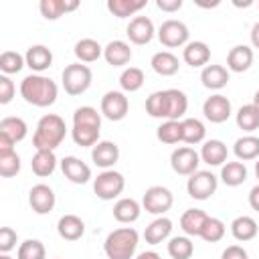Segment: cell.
<instances>
[{"mask_svg": "<svg viewBox=\"0 0 259 259\" xmlns=\"http://www.w3.org/2000/svg\"><path fill=\"white\" fill-rule=\"evenodd\" d=\"M253 105L259 109V91H255V95H253Z\"/></svg>", "mask_w": 259, "mask_h": 259, "instance_id": "680465c9", "label": "cell"}, {"mask_svg": "<svg viewBox=\"0 0 259 259\" xmlns=\"http://www.w3.org/2000/svg\"><path fill=\"white\" fill-rule=\"evenodd\" d=\"M79 8V0H40L38 10L47 20H57L67 12Z\"/></svg>", "mask_w": 259, "mask_h": 259, "instance_id": "44dd1931", "label": "cell"}, {"mask_svg": "<svg viewBox=\"0 0 259 259\" xmlns=\"http://www.w3.org/2000/svg\"><path fill=\"white\" fill-rule=\"evenodd\" d=\"M217 186H219V178L210 170H196L194 174L188 176V182H186L188 196L194 200L210 198L217 192Z\"/></svg>", "mask_w": 259, "mask_h": 259, "instance_id": "8992f818", "label": "cell"}, {"mask_svg": "<svg viewBox=\"0 0 259 259\" xmlns=\"http://www.w3.org/2000/svg\"><path fill=\"white\" fill-rule=\"evenodd\" d=\"M200 81L206 89H223L229 83V69L223 65H206L200 73Z\"/></svg>", "mask_w": 259, "mask_h": 259, "instance_id": "4316f807", "label": "cell"}, {"mask_svg": "<svg viewBox=\"0 0 259 259\" xmlns=\"http://www.w3.org/2000/svg\"><path fill=\"white\" fill-rule=\"evenodd\" d=\"M57 233L65 241H77L85 233V223L77 214H63L57 223Z\"/></svg>", "mask_w": 259, "mask_h": 259, "instance_id": "603a6c76", "label": "cell"}, {"mask_svg": "<svg viewBox=\"0 0 259 259\" xmlns=\"http://www.w3.org/2000/svg\"><path fill=\"white\" fill-rule=\"evenodd\" d=\"M75 57L79 63H93L103 55V47L95 38H81L75 42Z\"/></svg>", "mask_w": 259, "mask_h": 259, "instance_id": "1f68e13d", "label": "cell"}, {"mask_svg": "<svg viewBox=\"0 0 259 259\" xmlns=\"http://www.w3.org/2000/svg\"><path fill=\"white\" fill-rule=\"evenodd\" d=\"M144 81H146V75H144V71H142L140 67H127V69H123V73L119 75V85H121V89L127 91V93H134V91L142 89Z\"/></svg>", "mask_w": 259, "mask_h": 259, "instance_id": "f35d334b", "label": "cell"}, {"mask_svg": "<svg viewBox=\"0 0 259 259\" xmlns=\"http://www.w3.org/2000/svg\"><path fill=\"white\" fill-rule=\"evenodd\" d=\"M30 168L36 176L45 178V176H51L57 168V156L53 150H36L32 160H30Z\"/></svg>", "mask_w": 259, "mask_h": 259, "instance_id": "f1b7e54d", "label": "cell"}, {"mask_svg": "<svg viewBox=\"0 0 259 259\" xmlns=\"http://www.w3.org/2000/svg\"><path fill=\"white\" fill-rule=\"evenodd\" d=\"M0 134H6L14 144L16 142H22L28 134V125L22 117H16V115H8V117H2L0 121Z\"/></svg>", "mask_w": 259, "mask_h": 259, "instance_id": "d6a6232c", "label": "cell"}, {"mask_svg": "<svg viewBox=\"0 0 259 259\" xmlns=\"http://www.w3.org/2000/svg\"><path fill=\"white\" fill-rule=\"evenodd\" d=\"M140 243V235L134 227H119L105 237L103 251L107 259H132Z\"/></svg>", "mask_w": 259, "mask_h": 259, "instance_id": "3957f363", "label": "cell"}, {"mask_svg": "<svg viewBox=\"0 0 259 259\" xmlns=\"http://www.w3.org/2000/svg\"><path fill=\"white\" fill-rule=\"evenodd\" d=\"M255 176H257V180H259V158H257V162H255Z\"/></svg>", "mask_w": 259, "mask_h": 259, "instance_id": "91938a15", "label": "cell"}, {"mask_svg": "<svg viewBox=\"0 0 259 259\" xmlns=\"http://www.w3.org/2000/svg\"><path fill=\"white\" fill-rule=\"evenodd\" d=\"M188 109V97L180 89H164V119H180Z\"/></svg>", "mask_w": 259, "mask_h": 259, "instance_id": "5bb4252c", "label": "cell"}, {"mask_svg": "<svg viewBox=\"0 0 259 259\" xmlns=\"http://www.w3.org/2000/svg\"><path fill=\"white\" fill-rule=\"evenodd\" d=\"M221 180L227 186H241L247 180V168L243 162H227L221 168Z\"/></svg>", "mask_w": 259, "mask_h": 259, "instance_id": "d590c367", "label": "cell"}, {"mask_svg": "<svg viewBox=\"0 0 259 259\" xmlns=\"http://www.w3.org/2000/svg\"><path fill=\"white\" fill-rule=\"evenodd\" d=\"M233 4H235V6H251L253 2H251V0H245V2H239V0H235Z\"/></svg>", "mask_w": 259, "mask_h": 259, "instance_id": "6f0895ef", "label": "cell"}, {"mask_svg": "<svg viewBox=\"0 0 259 259\" xmlns=\"http://www.w3.org/2000/svg\"><path fill=\"white\" fill-rule=\"evenodd\" d=\"M0 259H12V257H10L8 253H2V255H0Z\"/></svg>", "mask_w": 259, "mask_h": 259, "instance_id": "94428289", "label": "cell"}, {"mask_svg": "<svg viewBox=\"0 0 259 259\" xmlns=\"http://www.w3.org/2000/svg\"><path fill=\"white\" fill-rule=\"evenodd\" d=\"M16 241H18V235L14 229L10 227L0 229V253H10L16 247Z\"/></svg>", "mask_w": 259, "mask_h": 259, "instance_id": "c3c4849f", "label": "cell"}, {"mask_svg": "<svg viewBox=\"0 0 259 259\" xmlns=\"http://www.w3.org/2000/svg\"><path fill=\"white\" fill-rule=\"evenodd\" d=\"M18 259H47V249L38 239H26L18 245Z\"/></svg>", "mask_w": 259, "mask_h": 259, "instance_id": "7bdbcfd3", "label": "cell"}, {"mask_svg": "<svg viewBox=\"0 0 259 259\" xmlns=\"http://www.w3.org/2000/svg\"><path fill=\"white\" fill-rule=\"evenodd\" d=\"M55 192L47 184H34L28 192V204L36 214H49L55 208Z\"/></svg>", "mask_w": 259, "mask_h": 259, "instance_id": "7c38bea8", "label": "cell"}, {"mask_svg": "<svg viewBox=\"0 0 259 259\" xmlns=\"http://www.w3.org/2000/svg\"><path fill=\"white\" fill-rule=\"evenodd\" d=\"M150 65H152V69H154L158 75H162V77H172V75H176L178 69H180L178 57H176L174 53H170V51H158V53H154Z\"/></svg>", "mask_w": 259, "mask_h": 259, "instance_id": "cb8c5ba5", "label": "cell"}, {"mask_svg": "<svg viewBox=\"0 0 259 259\" xmlns=\"http://www.w3.org/2000/svg\"><path fill=\"white\" fill-rule=\"evenodd\" d=\"M225 237V223L217 217H208L202 233H200V239H204L206 243H217Z\"/></svg>", "mask_w": 259, "mask_h": 259, "instance_id": "f6af8a7d", "label": "cell"}, {"mask_svg": "<svg viewBox=\"0 0 259 259\" xmlns=\"http://www.w3.org/2000/svg\"><path fill=\"white\" fill-rule=\"evenodd\" d=\"M61 79H63V87L69 95H81L89 89V85L93 81V73L83 63H71L63 69Z\"/></svg>", "mask_w": 259, "mask_h": 259, "instance_id": "277c9868", "label": "cell"}, {"mask_svg": "<svg viewBox=\"0 0 259 259\" xmlns=\"http://www.w3.org/2000/svg\"><path fill=\"white\" fill-rule=\"evenodd\" d=\"M257 231H259L257 221H255L253 217H249V214H241V217H237V219L231 223V233H233V237H235L237 241H243V243L255 239V237H257Z\"/></svg>", "mask_w": 259, "mask_h": 259, "instance_id": "f546056e", "label": "cell"}, {"mask_svg": "<svg viewBox=\"0 0 259 259\" xmlns=\"http://www.w3.org/2000/svg\"><path fill=\"white\" fill-rule=\"evenodd\" d=\"M180 130H182V142L184 144L194 146V144L204 142L206 127H204V123L200 119H196V117H184L180 121Z\"/></svg>", "mask_w": 259, "mask_h": 259, "instance_id": "4dcf8cb0", "label": "cell"}, {"mask_svg": "<svg viewBox=\"0 0 259 259\" xmlns=\"http://www.w3.org/2000/svg\"><path fill=\"white\" fill-rule=\"evenodd\" d=\"M237 125L243 132H249V134L259 130V109L253 103H247V105L239 107V111H237Z\"/></svg>", "mask_w": 259, "mask_h": 259, "instance_id": "74e56055", "label": "cell"}, {"mask_svg": "<svg viewBox=\"0 0 259 259\" xmlns=\"http://www.w3.org/2000/svg\"><path fill=\"white\" fill-rule=\"evenodd\" d=\"M200 154L190 146H180L170 154V166L180 176H190L198 170Z\"/></svg>", "mask_w": 259, "mask_h": 259, "instance_id": "9c48e42d", "label": "cell"}, {"mask_svg": "<svg viewBox=\"0 0 259 259\" xmlns=\"http://www.w3.org/2000/svg\"><path fill=\"white\" fill-rule=\"evenodd\" d=\"M170 233H172V221H170L168 217H158L156 221H152V223L146 227L144 239H146V243H150V245H158V243L166 241V239L170 237Z\"/></svg>", "mask_w": 259, "mask_h": 259, "instance_id": "83f0119b", "label": "cell"}, {"mask_svg": "<svg viewBox=\"0 0 259 259\" xmlns=\"http://www.w3.org/2000/svg\"><path fill=\"white\" fill-rule=\"evenodd\" d=\"M221 259H249V255H247V251H245L241 245H229V247L223 251Z\"/></svg>", "mask_w": 259, "mask_h": 259, "instance_id": "f907efd6", "label": "cell"}, {"mask_svg": "<svg viewBox=\"0 0 259 259\" xmlns=\"http://www.w3.org/2000/svg\"><path fill=\"white\" fill-rule=\"evenodd\" d=\"M73 125H93V127H101V111H97L91 105H83L77 107L73 113Z\"/></svg>", "mask_w": 259, "mask_h": 259, "instance_id": "b9f144b4", "label": "cell"}, {"mask_svg": "<svg viewBox=\"0 0 259 259\" xmlns=\"http://www.w3.org/2000/svg\"><path fill=\"white\" fill-rule=\"evenodd\" d=\"M10 154H14V142L6 134H0V158L10 156Z\"/></svg>", "mask_w": 259, "mask_h": 259, "instance_id": "f5cc1de1", "label": "cell"}, {"mask_svg": "<svg viewBox=\"0 0 259 259\" xmlns=\"http://www.w3.org/2000/svg\"><path fill=\"white\" fill-rule=\"evenodd\" d=\"M156 6L162 12H176L182 8V0H156Z\"/></svg>", "mask_w": 259, "mask_h": 259, "instance_id": "816d5d0a", "label": "cell"}, {"mask_svg": "<svg viewBox=\"0 0 259 259\" xmlns=\"http://www.w3.org/2000/svg\"><path fill=\"white\" fill-rule=\"evenodd\" d=\"M136 259H162L156 251H144V253H140Z\"/></svg>", "mask_w": 259, "mask_h": 259, "instance_id": "9f6ffc18", "label": "cell"}, {"mask_svg": "<svg viewBox=\"0 0 259 259\" xmlns=\"http://www.w3.org/2000/svg\"><path fill=\"white\" fill-rule=\"evenodd\" d=\"M103 59L111 67H123L132 61V49L125 40H111L103 47Z\"/></svg>", "mask_w": 259, "mask_h": 259, "instance_id": "ffe728a7", "label": "cell"}, {"mask_svg": "<svg viewBox=\"0 0 259 259\" xmlns=\"http://www.w3.org/2000/svg\"><path fill=\"white\" fill-rule=\"evenodd\" d=\"M61 170L65 178L71 180L73 184H85L91 178V168L77 156H65L61 160Z\"/></svg>", "mask_w": 259, "mask_h": 259, "instance_id": "2e32d148", "label": "cell"}, {"mask_svg": "<svg viewBox=\"0 0 259 259\" xmlns=\"http://www.w3.org/2000/svg\"><path fill=\"white\" fill-rule=\"evenodd\" d=\"M251 45L255 49H259V22H255L253 28H251Z\"/></svg>", "mask_w": 259, "mask_h": 259, "instance_id": "11a10c76", "label": "cell"}, {"mask_svg": "<svg viewBox=\"0 0 259 259\" xmlns=\"http://www.w3.org/2000/svg\"><path fill=\"white\" fill-rule=\"evenodd\" d=\"M156 136L162 144H178L182 142V130H180V121L176 119H166L164 123L158 125Z\"/></svg>", "mask_w": 259, "mask_h": 259, "instance_id": "ab89813d", "label": "cell"}, {"mask_svg": "<svg viewBox=\"0 0 259 259\" xmlns=\"http://www.w3.org/2000/svg\"><path fill=\"white\" fill-rule=\"evenodd\" d=\"M91 160L95 162V166L103 168V170H111V166L119 160V146L115 142L109 140H101L93 146L91 150Z\"/></svg>", "mask_w": 259, "mask_h": 259, "instance_id": "9a60e30c", "label": "cell"}, {"mask_svg": "<svg viewBox=\"0 0 259 259\" xmlns=\"http://www.w3.org/2000/svg\"><path fill=\"white\" fill-rule=\"evenodd\" d=\"M227 146L221 140H206L200 148V160L208 166H223L227 162Z\"/></svg>", "mask_w": 259, "mask_h": 259, "instance_id": "484cf974", "label": "cell"}, {"mask_svg": "<svg viewBox=\"0 0 259 259\" xmlns=\"http://www.w3.org/2000/svg\"><path fill=\"white\" fill-rule=\"evenodd\" d=\"M123 188H125V178H123V174H119L115 170H103L93 180V192L101 200L117 198L123 192Z\"/></svg>", "mask_w": 259, "mask_h": 259, "instance_id": "5b68a950", "label": "cell"}, {"mask_svg": "<svg viewBox=\"0 0 259 259\" xmlns=\"http://www.w3.org/2000/svg\"><path fill=\"white\" fill-rule=\"evenodd\" d=\"M20 172V156L14 152L10 156L0 158V176L2 178H12Z\"/></svg>", "mask_w": 259, "mask_h": 259, "instance_id": "7dc6e473", "label": "cell"}, {"mask_svg": "<svg viewBox=\"0 0 259 259\" xmlns=\"http://www.w3.org/2000/svg\"><path fill=\"white\" fill-rule=\"evenodd\" d=\"M194 253V243L188 237H172L168 241V255L172 259H190Z\"/></svg>", "mask_w": 259, "mask_h": 259, "instance_id": "60d3db41", "label": "cell"}, {"mask_svg": "<svg viewBox=\"0 0 259 259\" xmlns=\"http://www.w3.org/2000/svg\"><path fill=\"white\" fill-rule=\"evenodd\" d=\"M188 26L182 22V20H164L158 28V38L164 47L168 49H176V47H186L188 45Z\"/></svg>", "mask_w": 259, "mask_h": 259, "instance_id": "52a82bcc", "label": "cell"}, {"mask_svg": "<svg viewBox=\"0 0 259 259\" xmlns=\"http://www.w3.org/2000/svg\"><path fill=\"white\" fill-rule=\"evenodd\" d=\"M148 0H107V10L117 18H127L142 8H146Z\"/></svg>", "mask_w": 259, "mask_h": 259, "instance_id": "e575fe53", "label": "cell"}, {"mask_svg": "<svg viewBox=\"0 0 259 259\" xmlns=\"http://www.w3.org/2000/svg\"><path fill=\"white\" fill-rule=\"evenodd\" d=\"M249 206L259 212V184H255V186L249 190Z\"/></svg>", "mask_w": 259, "mask_h": 259, "instance_id": "db71d44e", "label": "cell"}, {"mask_svg": "<svg viewBox=\"0 0 259 259\" xmlns=\"http://www.w3.org/2000/svg\"><path fill=\"white\" fill-rule=\"evenodd\" d=\"M20 95L26 103L34 107H49L57 101L59 87L51 77L30 73L20 81Z\"/></svg>", "mask_w": 259, "mask_h": 259, "instance_id": "6da1fadb", "label": "cell"}, {"mask_svg": "<svg viewBox=\"0 0 259 259\" xmlns=\"http://www.w3.org/2000/svg\"><path fill=\"white\" fill-rule=\"evenodd\" d=\"M14 93H16V87H14L12 79L8 75H0V105L10 103Z\"/></svg>", "mask_w": 259, "mask_h": 259, "instance_id": "681fc988", "label": "cell"}, {"mask_svg": "<svg viewBox=\"0 0 259 259\" xmlns=\"http://www.w3.org/2000/svg\"><path fill=\"white\" fill-rule=\"evenodd\" d=\"M154 22L148 16H134L125 28V34L134 45H148L154 38Z\"/></svg>", "mask_w": 259, "mask_h": 259, "instance_id": "4fadbf2b", "label": "cell"}, {"mask_svg": "<svg viewBox=\"0 0 259 259\" xmlns=\"http://www.w3.org/2000/svg\"><path fill=\"white\" fill-rule=\"evenodd\" d=\"M174 204V196L166 186H150L142 196V206L150 214H164Z\"/></svg>", "mask_w": 259, "mask_h": 259, "instance_id": "ba28073f", "label": "cell"}, {"mask_svg": "<svg viewBox=\"0 0 259 259\" xmlns=\"http://www.w3.org/2000/svg\"><path fill=\"white\" fill-rule=\"evenodd\" d=\"M146 113L164 119V91H154L146 99Z\"/></svg>", "mask_w": 259, "mask_h": 259, "instance_id": "bcb514c9", "label": "cell"}, {"mask_svg": "<svg viewBox=\"0 0 259 259\" xmlns=\"http://www.w3.org/2000/svg\"><path fill=\"white\" fill-rule=\"evenodd\" d=\"M233 152H235V156H237L239 160H243V162H247V160H257V158H259V138H257V136H251V134L239 138V140L235 142V146H233Z\"/></svg>", "mask_w": 259, "mask_h": 259, "instance_id": "836d02e7", "label": "cell"}, {"mask_svg": "<svg viewBox=\"0 0 259 259\" xmlns=\"http://www.w3.org/2000/svg\"><path fill=\"white\" fill-rule=\"evenodd\" d=\"M182 59L186 65L190 67H206V63L210 61V49L204 40H192L182 49Z\"/></svg>", "mask_w": 259, "mask_h": 259, "instance_id": "d6986e66", "label": "cell"}, {"mask_svg": "<svg viewBox=\"0 0 259 259\" xmlns=\"http://www.w3.org/2000/svg\"><path fill=\"white\" fill-rule=\"evenodd\" d=\"M67 136V125L65 119L57 113H47L38 119L34 136H32V146L36 150H57L61 142Z\"/></svg>", "mask_w": 259, "mask_h": 259, "instance_id": "7a4b0ae2", "label": "cell"}, {"mask_svg": "<svg viewBox=\"0 0 259 259\" xmlns=\"http://www.w3.org/2000/svg\"><path fill=\"white\" fill-rule=\"evenodd\" d=\"M24 61H26V67L30 71H34V73L40 75L42 71H47L53 65V53L45 45H32V47L26 49Z\"/></svg>", "mask_w": 259, "mask_h": 259, "instance_id": "e0dca14e", "label": "cell"}, {"mask_svg": "<svg viewBox=\"0 0 259 259\" xmlns=\"http://www.w3.org/2000/svg\"><path fill=\"white\" fill-rule=\"evenodd\" d=\"M253 65V49L247 45H235L227 55V69L233 73H245Z\"/></svg>", "mask_w": 259, "mask_h": 259, "instance_id": "ac0fdd59", "label": "cell"}, {"mask_svg": "<svg viewBox=\"0 0 259 259\" xmlns=\"http://www.w3.org/2000/svg\"><path fill=\"white\" fill-rule=\"evenodd\" d=\"M99 132L101 127H93V125H73L71 138L81 148H93L99 142Z\"/></svg>", "mask_w": 259, "mask_h": 259, "instance_id": "8d00e7d4", "label": "cell"}, {"mask_svg": "<svg viewBox=\"0 0 259 259\" xmlns=\"http://www.w3.org/2000/svg\"><path fill=\"white\" fill-rule=\"evenodd\" d=\"M140 214H142V204L136 198H119L113 204V217L117 223H123V225L136 223Z\"/></svg>", "mask_w": 259, "mask_h": 259, "instance_id": "d4e9b609", "label": "cell"}, {"mask_svg": "<svg viewBox=\"0 0 259 259\" xmlns=\"http://www.w3.org/2000/svg\"><path fill=\"white\" fill-rule=\"evenodd\" d=\"M202 113L210 123H223L231 117V101L225 95L214 93L202 103Z\"/></svg>", "mask_w": 259, "mask_h": 259, "instance_id": "8fae6325", "label": "cell"}, {"mask_svg": "<svg viewBox=\"0 0 259 259\" xmlns=\"http://www.w3.org/2000/svg\"><path fill=\"white\" fill-rule=\"evenodd\" d=\"M130 111V101L123 91H107L101 97V115L111 121H121Z\"/></svg>", "mask_w": 259, "mask_h": 259, "instance_id": "30bf717a", "label": "cell"}, {"mask_svg": "<svg viewBox=\"0 0 259 259\" xmlns=\"http://www.w3.org/2000/svg\"><path fill=\"white\" fill-rule=\"evenodd\" d=\"M24 65H26L24 57L20 53H16V51H4L0 55V71H2V75H14Z\"/></svg>", "mask_w": 259, "mask_h": 259, "instance_id": "ee69618b", "label": "cell"}, {"mask_svg": "<svg viewBox=\"0 0 259 259\" xmlns=\"http://www.w3.org/2000/svg\"><path fill=\"white\" fill-rule=\"evenodd\" d=\"M208 221V214L200 208H188L182 217H180V229L188 235V237H200L204 225Z\"/></svg>", "mask_w": 259, "mask_h": 259, "instance_id": "7402d4cb", "label": "cell"}]
</instances>
